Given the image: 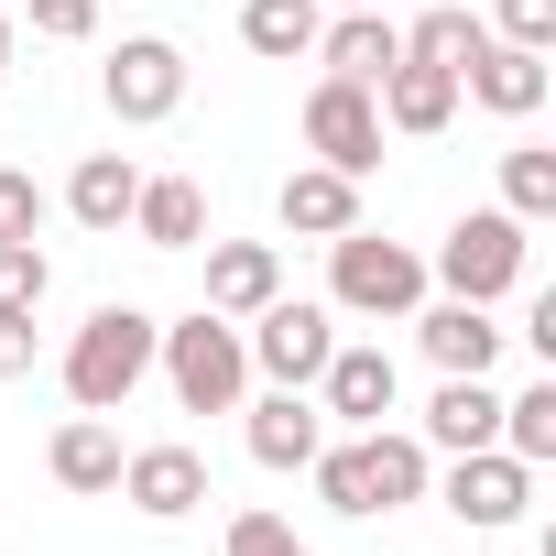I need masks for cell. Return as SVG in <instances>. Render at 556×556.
Returning <instances> with one entry per match:
<instances>
[{
  "label": "cell",
  "mask_w": 556,
  "mask_h": 556,
  "mask_svg": "<svg viewBox=\"0 0 556 556\" xmlns=\"http://www.w3.org/2000/svg\"><path fill=\"white\" fill-rule=\"evenodd\" d=\"M306 469H317V502H328V513L371 523V513H393V502H415V491H426V437H393V426H361L350 447H317Z\"/></svg>",
  "instance_id": "obj_1"
},
{
  "label": "cell",
  "mask_w": 556,
  "mask_h": 556,
  "mask_svg": "<svg viewBox=\"0 0 556 556\" xmlns=\"http://www.w3.org/2000/svg\"><path fill=\"white\" fill-rule=\"evenodd\" d=\"M153 317L142 306H99L77 339H66V393H77V415H121L131 393H142V371H153Z\"/></svg>",
  "instance_id": "obj_2"
},
{
  "label": "cell",
  "mask_w": 556,
  "mask_h": 556,
  "mask_svg": "<svg viewBox=\"0 0 556 556\" xmlns=\"http://www.w3.org/2000/svg\"><path fill=\"white\" fill-rule=\"evenodd\" d=\"M153 361H164V382H175L186 415H240V393H251V350H240V328L218 306H197L186 328H164Z\"/></svg>",
  "instance_id": "obj_3"
},
{
  "label": "cell",
  "mask_w": 556,
  "mask_h": 556,
  "mask_svg": "<svg viewBox=\"0 0 556 556\" xmlns=\"http://www.w3.org/2000/svg\"><path fill=\"white\" fill-rule=\"evenodd\" d=\"M328 285H339V306H350V317H415V295H426V262H415L404 240L339 229V240H328Z\"/></svg>",
  "instance_id": "obj_4"
},
{
  "label": "cell",
  "mask_w": 556,
  "mask_h": 556,
  "mask_svg": "<svg viewBox=\"0 0 556 556\" xmlns=\"http://www.w3.org/2000/svg\"><path fill=\"white\" fill-rule=\"evenodd\" d=\"M437 285L469 295V306L513 295V285H523V218H513V207H469V218L447 229V251H437Z\"/></svg>",
  "instance_id": "obj_5"
},
{
  "label": "cell",
  "mask_w": 556,
  "mask_h": 556,
  "mask_svg": "<svg viewBox=\"0 0 556 556\" xmlns=\"http://www.w3.org/2000/svg\"><path fill=\"white\" fill-rule=\"evenodd\" d=\"M306 153L339 164V175H371V164H382V110H371V88L317 77V99H306Z\"/></svg>",
  "instance_id": "obj_6"
},
{
  "label": "cell",
  "mask_w": 556,
  "mask_h": 556,
  "mask_svg": "<svg viewBox=\"0 0 556 556\" xmlns=\"http://www.w3.org/2000/svg\"><path fill=\"white\" fill-rule=\"evenodd\" d=\"M523 502H534V469H523L513 447H469V458L447 469V513H458L469 534H502V523H523Z\"/></svg>",
  "instance_id": "obj_7"
},
{
  "label": "cell",
  "mask_w": 556,
  "mask_h": 556,
  "mask_svg": "<svg viewBox=\"0 0 556 556\" xmlns=\"http://www.w3.org/2000/svg\"><path fill=\"white\" fill-rule=\"evenodd\" d=\"M240 350H251V361H262L273 382H285V393H306V382L328 371L339 328H328V306H285V295H273V306H262V328H251Z\"/></svg>",
  "instance_id": "obj_8"
},
{
  "label": "cell",
  "mask_w": 556,
  "mask_h": 556,
  "mask_svg": "<svg viewBox=\"0 0 556 556\" xmlns=\"http://www.w3.org/2000/svg\"><path fill=\"white\" fill-rule=\"evenodd\" d=\"M110 110H121V121H175V110H186V55H175L164 34H131V45L110 55Z\"/></svg>",
  "instance_id": "obj_9"
},
{
  "label": "cell",
  "mask_w": 556,
  "mask_h": 556,
  "mask_svg": "<svg viewBox=\"0 0 556 556\" xmlns=\"http://www.w3.org/2000/svg\"><path fill=\"white\" fill-rule=\"evenodd\" d=\"M317 66H328V77H350V88H382V77L404 66V34L382 23V0H371V12L317 23Z\"/></svg>",
  "instance_id": "obj_10"
},
{
  "label": "cell",
  "mask_w": 556,
  "mask_h": 556,
  "mask_svg": "<svg viewBox=\"0 0 556 556\" xmlns=\"http://www.w3.org/2000/svg\"><path fill=\"white\" fill-rule=\"evenodd\" d=\"M458 88H469L480 110H502V121H534L556 77H545V55H534V45H480V55L458 66Z\"/></svg>",
  "instance_id": "obj_11"
},
{
  "label": "cell",
  "mask_w": 556,
  "mask_h": 556,
  "mask_svg": "<svg viewBox=\"0 0 556 556\" xmlns=\"http://www.w3.org/2000/svg\"><path fill=\"white\" fill-rule=\"evenodd\" d=\"M426 447H447V458L502 447V393H491V371H447V382H437V404H426Z\"/></svg>",
  "instance_id": "obj_12"
},
{
  "label": "cell",
  "mask_w": 556,
  "mask_h": 556,
  "mask_svg": "<svg viewBox=\"0 0 556 556\" xmlns=\"http://www.w3.org/2000/svg\"><path fill=\"white\" fill-rule=\"evenodd\" d=\"M121 491H131V513L186 523V513L207 502V458H197V447H142V458H121Z\"/></svg>",
  "instance_id": "obj_13"
},
{
  "label": "cell",
  "mask_w": 556,
  "mask_h": 556,
  "mask_svg": "<svg viewBox=\"0 0 556 556\" xmlns=\"http://www.w3.org/2000/svg\"><path fill=\"white\" fill-rule=\"evenodd\" d=\"M273 295H285L273 240H218V251H207V306H218V317H262Z\"/></svg>",
  "instance_id": "obj_14"
},
{
  "label": "cell",
  "mask_w": 556,
  "mask_h": 556,
  "mask_svg": "<svg viewBox=\"0 0 556 556\" xmlns=\"http://www.w3.org/2000/svg\"><path fill=\"white\" fill-rule=\"evenodd\" d=\"M371 110H382V131L426 142V131H447V121H458V77H447V66H415V55H404V66L382 77V99H371Z\"/></svg>",
  "instance_id": "obj_15"
},
{
  "label": "cell",
  "mask_w": 556,
  "mask_h": 556,
  "mask_svg": "<svg viewBox=\"0 0 556 556\" xmlns=\"http://www.w3.org/2000/svg\"><path fill=\"white\" fill-rule=\"evenodd\" d=\"M317 415H339V426H382L393 415V350H328V371H317Z\"/></svg>",
  "instance_id": "obj_16"
},
{
  "label": "cell",
  "mask_w": 556,
  "mask_h": 556,
  "mask_svg": "<svg viewBox=\"0 0 556 556\" xmlns=\"http://www.w3.org/2000/svg\"><path fill=\"white\" fill-rule=\"evenodd\" d=\"M317 447H328V415H317L306 393H285V382H273V393L251 404V458H262V469H306Z\"/></svg>",
  "instance_id": "obj_17"
},
{
  "label": "cell",
  "mask_w": 556,
  "mask_h": 556,
  "mask_svg": "<svg viewBox=\"0 0 556 556\" xmlns=\"http://www.w3.org/2000/svg\"><path fill=\"white\" fill-rule=\"evenodd\" d=\"M285 229H306V240L361 229V175H339V164H295V175H285Z\"/></svg>",
  "instance_id": "obj_18"
},
{
  "label": "cell",
  "mask_w": 556,
  "mask_h": 556,
  "mask_svg": "<svg viewBox=\"0 0 556 556\" xmlns=\"http://www.w3.org/2000/svg\"><path fill=\"white\" fill-rule=\"evenodd\" d=\"M131 229H142L153 251H197V240H207V186H197V175H142Z\"/></svg>",
  "instance_id": "obj_19"
},
{
  "label": "cell",
  "mask_w": 556,
  "mask_h": 556,
  "mask_svg": "<svg viewBox=\"0 0 556 556\" xmlns=\"http://www.w3.org/2000/svg\"><path fill=\"white\" fill-rule=\"evenodd\" d=\"M415 339H426L437 371H491V361H502V328H491V306H469V295H447L437 317H415Z\"/></svg>",
  "instance_id": "obj_20"
},
{
  "label": "cell",
  "mask_w": 556,
  "mask_h": 556,
  "mask_svg": "<svg viewBox=\"0 0 556 556\" xmlns=\"http://www.w3.org/2000/svg\"><path fill=\"white\" fill-rule=\"evenodd\" d=\"M240 45H251L262 66L317 55V0H240Z\"/></svg>",
  "instance_id": "obj_21"
},
{
  "label": "cell",
  "mask_w": 556,
  "mask_h": 556,
  "mask_svg": "<svg viewBox=\"0 0 556 556\" xmlns=\"http://www.w3.org/2000/svg\"><path fill=\"white\" fill-rule=\"evenodd\" d=\"M131 197H142V164H131V153H88V164H77V186H66V207H77L88 229H121V218H131Z\"/></svg>",
  "instance_id": "obj_22"
},
{
  "label": "cell",
  "mask_w": 556,
  "mask_h": 556,
  "mask_svg": "<svg viewBox=\"0 0 556 556\" xmlns=\"http://www.w3.org/2000/svg\"><path fill=\"white\" fill-rule=\"evenodd\" d=\"M45 458H55V480H66V491H121V437H110L99 415L55 426V447H45Z\"/></svg>",
  "instance_id": "obj_23"
},
{
  "label": "cell",
  "mask_w": 556,
  "mask_h": 556,
  "mask_svg": "<svg viewBox=\"0 0 556 556\" xmlns=\"http://www.w3.org/2000/svg\"><path fill=\"white\" fill-rule=\"evenodd\" d=\"M502 207H513L523 229L556 218V153H545V142H513V153H502Z\"/></svg>",
  "instance_id": "obj_24"
},
{
  "label": "cell",
  "mask_w": 556,
  "mask_h": 556,
  "mask_svg": "<svg viewBox=\"0 0 556 556\" xmlns=\"http://www.w3.org/2000/svg\"><path fill=\"white\" fill-rule=\"evenodd\" d=\"M502 447H513L523 469H545V458H556V382H534V393H513V404H502Z\"/></svg>",
  "instance_id": "obj_25"
},
{
  "label": "cell",
  "mask_w": 556,
  "mask_h": 556,
  "mask_svg": "<svg viewBox=\"0 0 556 556\" xmlns=\"http://www.w3.org/2000/svg\"><path fill=\"white\" fill-rule=\"evenodd\" d=\"M480 45H491V34H480L469 12H426V23L404 34V55H415V66H447V77H458V66H469Z\"/></svg>",
  "instance_id": "obj_26"
},
{
  "label": "cell",
  "mask_w": 556,
  "mask_h": 556,
  "mask_svg": "<svg viewBox=\"0 0 556 556\" xmlns=\"http://www.w3.org/2000/svg\"><path fill=\"white\" fill-rule=\"evenodd\" d=\"M45 285H55V262L34 240H0V306H45Z\"/></svg>",
  "instance_id": "obj_27"
},
{
  "label": "cell",
  "mask_w": 556,
  "mask_h": 556,
  "mask_svg": "<svg viewBox=\"0 0 556 556\" xmlns=\"http://www.w3.org/2000/svg\"><path fill=\"white\" fill-rule=\"evenodd\" d=\"M229 556H306L285 513H229Z\"/></svg>",
  "instance_id": "obj_28"
},
{
  "label": "cell",
  "mask_w": 556,
  "mask_h": 556,
  "mask_svg": "<svg viewBox=\"0 0 556 556\" xmlns=\"http://www.w3.org/2000/svg\"><path fill=\"white\" fill-rule=\"evenodd\" d=\"M45 229V197H34V175H0V240H34Z\"/></svg>",
  "instance_id": "obj_29"
},
{
  "label": "cell",
  "mask_w": 556,
  "mask_h": 556,
  "mask_svg": "<svg viewBox=\"0 0 556 556\" xmlns=\"http://www.w3.org/2000/svg\"><path fill=\"white\" fill-rule=\"evenodd\" d=\"M34 34H55V45H88V34H99V0H34Z\"/></svg>",
  "instance_id": "obj_30"
},
{
  "label": "cell",
  "mask_w": 556,
  "mask_h": 556,
  "mask_svg": "<svg viewBox=\"0 0 556 556\" xmlns=\"http://www.w3.org/2000/svg\"><path fill=\"white\" fill-rule=\"evenodd\" d=\"M502 45H556V0H502Z\"/></svg>",
  "instance_id": "obj_31"
},
{
  "label": "cell",
  "mask_w": 556,
  "mask_h": 556,
  "mask_svg": "<svg viewBox=\"0 0 556 556\" xmlns=\"http://www.w3.org/2000/svg\"><path fill=\"white\" fill-rule=\"evenodd\" d=\"M34 371V306H0V382Z\"/></svg>",
  "instance_id": "obj_32"
},
{
  "label": "cell",
  "mask_w": 556,
  "mask_h": 556,
  "mask_svg": "<svg viewBox=\"0 0 556 556\" xmlns=\"http://www.w3.org/2000/svg\"><path fill=\"white\" fill-rule=\"evenodd\" d=\"M0 77H12V12H0Z\"/></svg>",
  "instance_id": "obj_33"
},
{
  "label": "cell",
  "mask_w": 556,
  "mask_h": 556,
  "mask_svg": "<svg viewBox=\"0 0 556 556\" xmlns=\"http://www.w3.org/2000/svg\"><path fill=\"white\" fill-rule=\"evenodd\" d=\"M339 12H371V0H339Z\"/></svg>",
  "instance_id": "obj_34"
}]
</instances>
